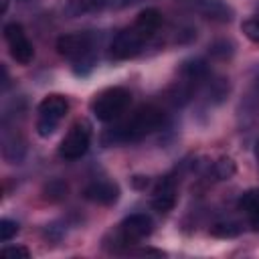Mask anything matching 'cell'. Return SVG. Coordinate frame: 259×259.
Masks as SVG:
<instances>
[{"label": "cell", "instance_id": "cell-16", "mask_svg": "<svg viewBox=\"0 0 259 259\" xmlns=\"http://www.w3.org/2000/svg\"><path fill=\"white\" fill-rule=\"evenodd\" d=\"M214 172H217L219 178H231V176L235 174V164H233V160H229V158L219 160V162L214 164Z\"/></svg>", "mask_w": 259, "mask_h": 259}, {"label": "cell", "instance_id": "cell-6", "mask_svg": "<svg viewBox=\"0 0 259 259\" xmlns=\"http://www.w3.org/2000/svg\"><path fill=\"white\" fill-rule=\"evenodd\" d=\"M152 227H154V223H152V219L148 214L136 212V214H130V217H125L121 221L117 235H119L121 243L132 245V243H138L144 237H148L152 233Z\"/></svg>", "mask_w": 259, "mask_h": 259}, {"label": "cell", "instance_id": "cell-8", "mask_svg": "<svg viewBox=\"0 0 259 259\" xmlns=\"http://www.w3.org/2000/svg\"><path fill=\"white\" fill-rule=\"evenodd\" d=\"M91 49V38L87 32H71L57 38V51L69 59H85Z\"/></svg>", "mask_w": 259, "mask_h": 259}, {"label": "cell", "instance_id": "cell-11", "mask_svg": "<svg viewBox=\"0 0 259 259\" xmlns=\"http://www.w3.org/2000/svg\"><path fill=\"white\" fill-rule=\"evenodd\" d=\"M162 24V14L156 10V8H146L138 14L136 22H134V28L144 36V38H150Z\"/></svg>", "mask_w": 259, "mask_h": 259}, {"label": "cell", "instance_id": "cell-13", "mask_svg": "<svg viewBox=\"0 0 259 259\" xmlns=\"http://www.w3.org/2000/svg\"><path fill=\"white\" fill-rule=\"evenodd\" d=\"M239 206H241V210L247 214L249 223H251L255 229H259V188L247 190V192L241 196Z\"/></svg>", "mask_w": 259, "mask_h": 259}, {"label": "cell", "instance_id": "cell-12", "mask_svg": "<svg viewBox=\"0 0 259 259\" xmlns=\"http://www.w3.org/2000/svg\"><path fill=\"white\" fill-rule=\"evenodd\" d=\"M198 10L206 18H212V20H219V22H229L231 16H233L231 8L223 0H198Z\"/></svg>", "mask_w": 259, "mask_h": 259}, {"label": "cell", "instance_id": "cell-14", "mask_svg": "<svg viewBox=\"0 0 259 259\" xmlns=\"http://www.w3.org/2000/svg\"><path fill=\"white\" fill-rule=\"evenodd\" d=\"M241 30L245 32V36L249 40H253V42L259 45V18H247V20H243Z\"/></svg>", "mask_w": 259, "mask_h": 259}, {"label": "cell", "instance_id": "cell-17", "mask_svg": "<svg viewBox=\"0 0 259 259\" xmlns=\"http://www.w3.org/2000/svg\"><path fill=\"white\" fill-rule=\"evenodd\" d=\"M2 257H14V259H26V257H30V253H28V249L26 247H20V245H16V247H4L2 249Z\"/></svg>", "mask_w": 259, "mask_h": 259}, {"label": "cell", "instance_id": "cell-9", "mask_svg": "<svg viewBox=\"0 0 259 259\" xmlns=\"http://www.w3.org/2000/svg\"><path fill=\"white\" fill-rule=\"evenodd\" d=\"M176 202V184L170 176H164L158 180V184L154 186V192H152V206L158 210V212H168L172 210Z\"/></svg>", "mask_w": 259, "mask_h": 259}, {"label": "cell", "instance_id": "cell-2", "mask_svg": "<svg viewBox=\"0 0 259 259\" xmlns=\"http://www.w3.org/2000/svg\"><path fill=\"white\" fill-rule=\"evenodd\" d=\"M130 101H132V95L123 87H107L95 95L91 103V111L99 121L107 123V121L121 117L125 109L130 107Z\"/></svg>", "mask_w": 259, "mask_h": 259}, {"label": "cell", "instance_id": "cell-15", "mask_svg": "<svg viewBox=\"0 0 259 259\" xmlns=\"http://www.w3.org/2000/svg\"><path fill=\"white\" fill-rule=\"evenodd\" d=\"M16 233H18V225L14 221H10V219H2L0 221V241L2 243L10 241Z\"/></svg>", "mask_w": 259, "mask_h": 259}, {"label": "cell", "instance_id": "cell-4", "mask_svg": "<svg viewBox=\"0 0 259 259\" xmlns=\"http://www.w3.org/2000/svg\"><path fill=\"white\" fill-rule=\"evenodd\" d=\"M89 140H91V130L85 121H77L71 125V130L67 132V136L63 138L61 146H59V154L65 160H79L87 148H89Z\"/></svg>", "mask_w": 259, "mask_h": 259}, {"label": "cell", "instance_id": "cell-5", "mask_svg": "<svg viewBox=\"0 0 259 259\" xmlns=\"http://www.w3.org/2000/svg\"><path fill=\"white\" fill-rule=\"evenodd\" d=\"M4 38H6L8 47H10V55H12V59H14L16 63L28 65V63L32 61L34 49H32L30 40L26 38V34H24V30H22L20 24H16V22L6 24V26H4Z\"/></svg>", "mask_w": 259, "mask_h": 259}, {"label": "cell", "instance_id": "cell-7", "mask_svg": "<svg viewBox=\"0 0 259 259\" xmlns=\"http://www.w3.org/2000/svg\"><path fill=\"white\" fill-rule=\"evenodd\" d=\"M144 36L132 26V28H125L121 32L115 34V38L111 40V57L113 59H132L136 57L140 51H142V45H144Z\"/></svg>", "mask_w": 259, "mask_h": 259}, {"label": "cell", "instance_id": "cell-19", "mask_svg": "<svg viewBox=\"0 0 259 259\" xmlns=\"http://www.w3.org/2000/svg\"><path fill=\"white\" fill-rule=\"evenodd\" d=\"M255 154H257V160H259V142H257V148H255Z\"/></svg>", "mask_w": 259, "mask_h": 259}, {"label": "cell", "instance_id": "cell-10", "mask_svg": "<svg viewBox=\"0 0 259 259\" xmlns=\"http://www.w3.org/2000/svg\"><path fill=\"white\" fill-rule=\"evenodd\" d=\"M83 196L91 202H97V204H113L119 196V188L113 182L97 180V182H91L89 186H85Z\"/></svg>", "mask_w": 259, "mask_h": 259}, {"label": "cell", "instance_id": "cell-1", "mask_svg": "<svg viewBox=\"0 0 259 259\" xmlns=\"http://www.w3.org/2000/svg\"><path fill=\"white\" fill-rule=\"evenodd\" d=\"M162 123H164V113L158 107H154V105H146V107H140L119 127L111 130L105 136V140L109 138L113 144H119V142H138V140L146 138L148 134L156 132Z\"/></svg>", "mask_w": 259, "mask_h": 259}, {"label": "cell", "instance_id": "cell-18", "mask_svg": "<svg viewBox=\"0 0 259 259\" xmlns=\"http://www.w3.org/2000/svg\"><path fill=\"white\" fill-rule=\"evenodd\" d=\"M117 6H130V4H134L136 0H113Z\"/></svg>", "mask_w": 259, "mask_h": 259}, {"label": "cell", "instance_id": "cell-3", "mask_svg": "<svg viewBox=\"0 0 259 259\" xmlns=\"http://www.w3.org/2000/svg\"><path fill=\"white\" fill-rule=\"evenodd\" d=\"M69 111V101L63 95H47L40 103H38V119H36V132L40 138H49L59 121L65 117V113Z\"/></svg>", "mask_w": 259, "mask_h": 259}]
</instances>
